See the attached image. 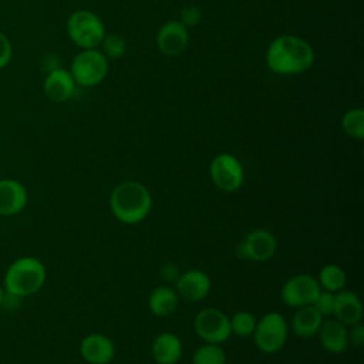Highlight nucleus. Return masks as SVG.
I'll return each instance as SVG.
<instances>
[{
  "label": "nucleus",
  "mask_w": 364,
  "mask_h": 364,
  "mask_svg": "<svg viewBox=\"0 0 364 364\" xmlns=\"http://www.w3.org/2000/svg\"><path fill=\"white\" fill-rule=\"evenodd\" d=\"M28 203L27 188L17 179H0V216H16Z\"/></svg>",
  "instance_id": "ddd939ff"
},
{
  "label": "nucleus",
  "mask_w": 364,
  "mask_h": 364,
  "mask_svg": "<svg viewBox=\"0 0 364 364\" xmlns=\"http://www.w3.org/2000/svg\"><path fill=\"white\" fill-rule=\"evenodd\" d=\"M324 317L316 310L313 304L296 309L291 317L290 328L300 338H310L317 336V331L323 323Z\"/></svg>",
  "instance_id": "6ab92c4d"
},
{
  "label": "nucleus",
  "mask_w": 364,
  "mask_h": 364,
  "mask_svg": "<svg viewBox=\"0 0 364 364\" xmlns=\"http://www.w3.org/2000/svg\"><path fill=\"white\" fill-rule=\"evenodd\" d=\"M321 287L317 279L307 273L290 276L280 289L282 301L291 309L310 306L314 303Z\"/></svg>",
  "instance_id": "1a4fd4ad"
},
{
  "label": "nucleus",
  "mask_w": 364,
  "mask_h": 364,
  "mask_svg": "<svg viewBox=\"0 0 364 364\" xmlns=\"http://www.w3.org/2000/svg\"><path fill=\"white\" fill-rule=\"evenodd\" d=\"M65 30L68 38L81 50L100 48L107 34L102 20L91 10L73 11L67 18Z\"/></svg>",
  "instance_id": "20e7f679"
},
{
  "label": "nucleus",
  "mask_w": 364,
  "mask_h": 364,
  "mask_svg": "<svg viewBox=\"0 0 364 364\" xmlns=\"http://www.w3.org/2000/svg\"><path fill=\"white\" fill-rule=\"evenodd\" d=\"M212 287L209 276L199 270L192 269L181 273L175 280V291L185 301H200L203 300Z\"/></svg>",
  "instance_id": "f8f14e48"
},
{
  "label": "nucleus",
  "mask_w": 364,
  "mask_h": 364,
  "mask_svg": "<svg viewBox=\"0 0 364 364\" xmlns=\"http://www.w3.org/2000/svg\"><path fill=\"white\" fill-rule=\"evenodd\" d=\"M182 341L173 333H161L152 343L151 354L156 364H176L182 357Z\"/></svg>",
  "instance_id": "a211bd4d"
},
{
  "label": "nucleus",
  "mask_w": 364,
  "mask_h": 364,
  "mask_svg": "<svg viewBox=\"0 0 364 364\" xmlns=\"http://www.w3.org/2000/svg\"><path fill=\"white\" fill-rule=\"evenodd\" d=\"M229 320H230L232 334H236L237 337H242V338H246L253 334V330L257 321L256 317L246 310L235 313L232 317H229Z\"/></svg>",
  "instance_id": "b1692460"
},
{
  "label": "nucleus",
  "mask_w": 364,
  "mask_h": 364,
  "mask_svg": "<svg viewBox=\"0 0 364 364\" xmlns=\"http://www.w3.org/2000/svg\"><path fill=\"white\" fill-rule=\"evenodd\" d=\"M13 58V46L9 37L0 31V70L6 68Z\"/></svg>",
  "instance_id": "cd10ccee"
},
{
  "label": "nucleus",
  "mask_w": 364,
  "mask_h": 364,
  "mask_svg": "<svg viewBox=\"0 0 364 364\" xmlns=\"http://www.w3.org/2000/svg\"><path fill=\"white\" fill-rule=\"evenodd\" d=\"M341 128L350 138L361 141L364 138V109L357 107L346 111L341 117Z\"/></svg>",
  "instance_id": "4be33fe9"
},
{
  "label": "nucleus",
  "mask_w": 364,
  "mask_h": 364,
  "mask_svg": "<svg viewBox=\"0 0 364 364\" xmlns=\"http://www.w3.org/2000/svg\"><path fill=\"white\" fill-rule=\"evenodd\" d=\"M209 176L216 189L232 193L242 188L245 182V169L237 156L229 152H222L210 161Z\"/></svg>",
  "instance_id": "0eeeda50"
},
{
  "label": "nucleus",
  "mask_w": 364,
  "mask_h": 364,
  "mask_svg": "<svg viewBox=\"0 0 364 364\" xmlns=\"http://www.w3.org/2000/svg\"><path fill=\"white\" fill-rule=\"evenodd\" d=\"M6 291H4V287L0 284V307L4 304V301H6Z\"/></svg>",
  "instance_id": "c756f323"
},
{
  "label": "nucleus",
  "mask_w": 364,
  "mask_h": 364,
  "mask_svg": "<svg viewBox=\"0 0 364 364\" xmlns=\"http://www.w3.org/2000/svg\"><path fill=\"white\" fill-rule=\"evenodd\" d=\"M333 317L347 327L361 321L363 318V303L360 296L353 290H340L334 293V309Z\"/></svg>",
  "instance_id": "f3484780"
},
{
  "label": "nucleus",
  "mask_w": 364,
  "mask_h": 364,
  "mask_svg": "<svg viewBox=\"0 0 364 364\" xmlns=\"http://www.w3.org/2000/svg\"><path fill=\"white\" fill-rule=\"evenodd\" d=\"M228 357L220 344L205 343L192 354V364H226Z\"/></svg>",
  "instance_id": "5701e85b"
},
{
  "label": "nucleus",
  "mask_w": 364,
  "mask_h": 364,
  "mask_svg": "<svg viewBox=\"0 0 364 364\" xmlns=\"http://www.w3.org/2000/svg\"><path fill=\"white\" fill-rule=\"evenodd\" d=\"M314 50L309 41L294 34L274 37L266 50V65L277 75H297L311 68Z\"/></svg>",
  "instance_id": "f257e3e1"
},
{
  "label": "nucleus",
  "mask_w": 364,
  "mask_h": 364,
  "mask_svg": "<svg viewBox=\"0 0 364 364\" xmlns=\"http://www.w3.org/2000/svg\"><path fill=\"white\" fill-rule=\"evenodd\" d=\"M100 48L108 60H119L127 53V41L119 34L109 33L104 36Z\"/></svg>",
  "instance_id": "393cba45"
},
{
  "label": "nucleus",
  "mask_w": 364,
  "mask_h": 364,
  "mask_svg": "<svg viewBox=\"0 0 364 364\" xmlns=\"http://www.w3.org/2000/svg\"><path fill=\"white\" fill-rule=\"evenodd\" d=\"M189 44L188 28L179 20H168L156 31V47L168 55L176 57L182 54Z\"/></svg>",
  "instance_id": "9b49d317"
},
{
  "label": "nucleus",
  "mask_w": 364,
  "mask_h": 364,
  "mask_svg": "<svg viewBox=\"0 0 364 364\" xmlns=\"http://www.w3.org/2000/svg\"><path fill=\"white\" fill-rule=\"evenodd\" d=\"M80 87H95L101 84L108 74V58L100 48H87L77 53L68 70Z\"/></svg>",
  "instance_id": "39448f33"
},
{
  "label": "nucleus",
  "mask_w": 364,
  "mask_h": 364,
  "mask_svg": "<svg viewBox=\"0 0 364 364\" xmlns=\"http://www.w3.org/2000/svg\"><path fill=\"white\" fill-rule=\"evenodd\" d=\"M277 250V240L274 235L263 228L250 230L243 240L236 246V256L239 259L252 262H267Z\"/></svg>",
  "instance_id": "9d476101"
},
{
  "label": "nucleus",
  "mask_w": 364,
  "mask_h": 364,
  "mask_svg": "<svg viewBox=\"0 0 364 364\" xmlns=\"http://www.w3.org/2000/svg\"><path fill=\"white\" fill-rule=\"evenodd\" d=\"M252 336L259 351L274 354L280 351L287 341L289 324L283 314L269 311L256 321Z\"/></svg>",
  "instance_id": "423d86ee"
},
{
  "label": "nucleus",
  "mask_w": 364,
  "mask_h": 364,
  "mask_svg": "<svg viewBox=\"0 0 364 364\" xmlns=\"http://www.w3.org/2000/svg\"><path fill=\"white\" fill-rule=\"evenodd\" d=\"M348 343L353 344L355 348L361 347L364 343V326L361 321L348 326Z\"/></svg>",
  "instance_id": "c85d7f7f"
},
{
  "label": "nucleus",
  "mask_w": 364,
  "mask_h": 364,
  "mask_svg": "<svg viewBox=\"0 0 364 364\" xmlns=\"http://www.w3.org/2000/svg\"><path fill=\"white\" fill-rule=\"evenodd\" d=\"M109 209L117 220L125 225H136L152 209L151 191L136 181L121 182L109 195Z\"/></svg>",
  "instance_id": "f03ea898"
},
{
  "label": "nucleus",
  "mask_w": 364,
  "mask_h": 364,
  "mask_svg": "<svg viewBox=\"0 0 364 364\" xmlns=\"http://www.w3.org/2000/svg\"><path fill=\"white\" fill-rule=\"evenodd\" d=\"M186 28L188 27H195L200 23L202 20V11L196 6H185L179 11V18H178Z\"/></svg>",
  "instance_id": "bb28decb"
},
{
  "label": "nucleus",
  "mask_w": 364,
  "mask_h": 364,
  "mask_svg": "<svg viewBox=\"0 0 364 364\" xmlns=\"http://www.w3.org/2000/svg\"><path fill=\"white\" fill-rule=\"evenodd\" d=\"M80 354L88 364H108L115 357V344L105 334L91 333L81 340Z\"/></svg>",
  "instance_id": "4468645a"
},
{
  "label": "nucleus",
  "mask_w": 364,
  "mask_h": 364,
  "mask_svg": "<svg viewBox=\"0 0 364 364\" xmlns=\"http://www.w3.org/2000/svg\"><path fill=\"white\" fill-rule=\"evenodd\" d=\"M193 328L200 340L212 344H222L232 336L229 316L215 307H206L198 311L193 320Z\"/></svg>",
  "instance_id": "6e6552de"
},
{
  "label": "nucleus",
  "mask_w": 364,
  "mask_h": 364,
  "mask_svg": "<svg viewBox=\"0 0 364 364\" xmlns=\"http://www.w3.org/2000/svg\"><path fill=\"white\" fill-rule=\"evenodd\" d=\"M47 280L44 263L34 256H20L13 260L3 276L6 294L21 299L38 293Z\"/></svg>",
  "instance_id": "7ed1b4c3"
},
{
  "label": "nucleus",
  "mask_w": 364,
  "mask_h": 364,
  "mask_svg": "<svg viewBox=\"0 0 364 364\" xmlns=\"http://www.w3.org/2000/svg\"><path fill=\"white\" fill-rule=\"evenodd\" d=\"M313 306L316 310L324 317H331L333 316V309H334V293L327 291V290H320L317 299L314 300Z\"/></svg>",
  "instance_id": "a878e982"
},
{
  "label": "nucleus",
  "mask_w": 364,
  "mask_h": 364,
  "mask_svg": "<svg viewBox=\"0 0 364 364\" xmlns=\"http://www.w3.org/2000/svg\"><path fill=\"white\" fill-rule=\"evenodd\" d=\"M318 340L321 347L331 353V354H341L344 353L350 343H348V327L334 317L324 318L318 331Z\"/></svg>",
  "instance_id": "dca6fc26"
},
{
  "label": "nucleus",
  "mask_w": 364,
  "mask_h": 364,
  "mask_svg": "<svg viewBox=\"0 0 364 364\" xmlns=\"http://www.w3.org/2000/svg\"><path fill=\"white\" fill-rule=\"evenodd\" d=\"M316 279L323 290H327L331 293H337L343 290L347 283L346 272L338 264H334V263L324 264L320 269Z\"/></svg>",
  "instance_id": "412c9836"
},
{
  "label": "nucleus",
  "mask_w": 364,
  "mask_h": 364,
  "mask_svg": "<svg viewBox=\"0 0 364 364\" xmlns=\"http://www.w3.org/2000/svg\"><path fill=\"white\" fill-rule=\"evenodd\" d=\"M75 85L77 84L68 70L55 67L44 78L43 91L53 102H65L73 97Z\"/></svg>",
  "instance_id": "2eb2a0df"
},
{
  "label": "nucleus",
  "mask_w": 364,
  "mask_h": 364,
  "mask_svg": "<svg viewBox=\"0 0 364 364\" xmlns=\"http://www.w3.org/2000/svg\"><path fill=\"white\" fill-rule=\"evenodd\" d=\"M178 301L179 296L175 289L169 286H158L148 297V309L156 317H166L176 310Z\"/></svg>",
  "instance_id": "aec40b11"
}]
</instances>
